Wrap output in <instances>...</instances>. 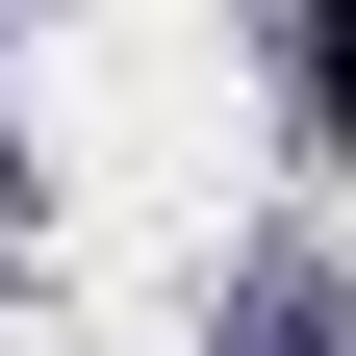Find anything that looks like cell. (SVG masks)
I'll return each mask as SVG.
<instances>
[{"label": "cell", "mask_w": 356, "mask_h": 356, "mask_svg": "<svg viewBox=\"0 0 356 356\" xmlns=\"http://www.w3.org/2000/svg\"><path fill=\"white\" fill-rule=\"evenodd\" d=\"M331 102H356V0H331Z\"/></svg>", "instance_id": "obj_1"}]
</instances>
